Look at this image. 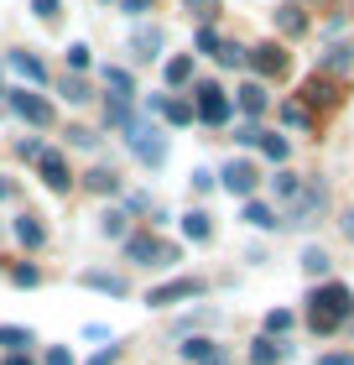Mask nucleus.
I'll list each match as a JSON object with an SVG mask.
<instances>
[{"label":"nucleus","instance_id":"nucleus-30","mask_svg":"<svg viewBox=\"0 0 354 365\" xmlns=\"http://www.w3.org/2000/svg\"><path fill=\"white\" fill-rule=\"evenodd\" d=\"M286 329H292V313H286V308H271V313H266V339L286 334Z\"/></svg>","mask_w":354,"mask_h":365},{"label":"nucleus","instance_id":"nucleus-27","mask_svg":"<svg viewBox=\"0 0 354 365\" xmlns=\"http://www.w3.org/2000/svg\"><path fill=\"white\" fill-rule=\"evenodd\" d=\"M271 188H276V198H281V204H292V198H297V188H302V178H297V173H276V178H271Z\"/></svg>","mask_w":354,"mask_h":365},{"label":"nucleus","instance_id":"nucleus-13","mask_svg":"<svg viewBox=\"0 0 354 365\" xmlns=\"http://www.w3.org/2000/svg\"><path fill=\"white\" fill-rule=\"evenodd\" d=\"M130 53L136 58H157L162 53V26H136L130 31Z\"/></svg>","mask_w":354,"mask_h":365},{"label":"nucleus","instance_id":"nucleus-2","mask_svg":"<svg viewBox=\"0 0 354 365\" xmlns=\"http://www.w3.org/2000/svg\"><path fill=\"white\" fill-rule=\"evenodd\" d=\"M120 136L130 141V152H136L141 162H151V168H162V162H167V136H162L151 120H130Z\"/></svg>","mask_w":354,"mask_h":365},{"label":"nucleus","instance_id":"nucleus-44","mask_svg":"<svg viewBox=\"0 0 354 365\" xmlns=\"http://www.w3.org/2000/svg\"><path fill=\"white\" fill-rule=\"evenodd\" d=\"M31 11H37L42 21H53V16H58V0H31Z\"/></svg>","mask_w":354,"mask_h":365},{"label":"nucleus","instance_id":"nucleus-15","mask_svg":"<svg viewBox=\"0 0 354 365\" xmlns=\"http://www.w3.org/2000/svg\"><path fill=\"white\" fill-rule=\"evenodd\" d=\"M6 63H11V68L26 78V84H47V68H42V58H31V53H11Z\"/></svg>","mask_w":354,"mask_h":365},{"label":"nucleus","instance_id":"nucleus-11","mask_svg":"<svg viewBox=\"0 0 354 365\" xmlns=\"http://www.w3.org/2000/svg\"><path fill=\"white\" fill-rule=\"evenodd\" d=\"M141 110H146V115H167L172 125H193V105H188V99H167V94H151Z\"/></svg>","mask_w":354,"mask_h":365},{"label":"nucleus","instance_id":"nucleus-8","mask_svg":"<svg viewBox=\"0 0 354 365\" xmlns=\"http://www.w3.org/2000/svg\"><path fill=\"white\" fill-rule=\"evenodd\" d=\"M177 355L188 365H229V350L214 339H188V344H177Z\"/></svg>","mask_w":354,"mask_h":365},{"label":"nucleus","instance_id":"nucleus-28","mask_svg":"<svg viewBox=\"0 0 354 365\" xmlns=\"http://www.w3.org/2000/svg\"><path fill=\"white\" fill-rule=\"evenodd\" d=\"M0 344H6L11 355H21L26 344H31V334H26V329H16V324H6V329H0Z\"/></svg>","mask_w":354,"mask_h":365},{"label":"nucleus","instance_id":"nucleus-33","mask_svg":"<svg viewBox=\"0 0 354 365\" xmlns=\"http://www.w3.org/2000/svg\"><path fill=\"white\" fill-rule=\"evenodd\" d=\"M99 230H105L110 240H125V214H120V209H110L105 220H99Z\"/></svg>","mask_w":354,"mask_h":365},{"label":"nucleus","instance_id":"nucleus-24","mask_svg":"<svg viewBox=\"0 0 354 365\" xmlns=\"http://www.w3.org/2000/svg\"><path fill=\"white\" fill-rule=\"evenodd\" d=\"M302 99H308V105H333V84H323V78H308V84H302Z\"/></svg>","mask_w":354,"mask_h":365},{"label":"nucleus","instance_id":"nucleus-21","mask_svg":"<svg viewBox=\"0 0 354 365\" xmlns=\"http://www.w3.org/2000/svg\"><path fill=\"white\" fill-rule=\"evenodd\" d=\"M286 355V344H276V339H256V350H250V365H276Z\"/></svg>","mask_w":354,"mask_h":365},{"label":"nucleus","instance_id":"nucleus-29","mask_svg":"<svg viewBox=\"0 0 354 365\" xmlns=\"http://www.w3.org/2000/svg\"><path fill=\"white\" fill-rule=\"evenodd\" d=\"M302 272H308V277H323V272H328V251L308 245V251H302Z\"/></svg>","mask_w":354,"mask_h":365},{"label":"nucleus","instance_id":"nucleus-17","mask_svg":"<svg viewBox=\"0 0 354 365\" xmlns=\"http://www.w3.org/2000/svg\"><path fill=\"white\" fill-rule=\"evenodd\" d=\"M130 120H136V110H130V99H105V125H115V130H125Z\"/></svg>","mask_w":354,"mask_h":365},{"label":"nucleus","instance_id":"nucleus-19","mask_svg":"<svg viewBox=\"0 0 354 365\" xmlns=\"http://www.w3.org/2000/svg\"><path fill=\"white\" fill-rule=\"evenodd\" d=\"M16 240H21V245H31V251H37V245L47 240V230H42L37 220H31V214H21V220H16Z\"/></svg>","mask_w":354,"mask_h":365},{"label":"nucleus","instance_id":"nucleus-36","mask_svg":"<svg viewBox=\"0 0 354 365\" xmlns=\"http://www.w3.org/2000/svg\"><path fill=\"white\" fill-rule=\"evenodd\" d=\"M16 157H21V162H37V157H42V141H37V136L16 141Z\"/></svg>","mask_w":354,"mask_h":365},{"label":"nucleus","instance_id":"nucleus-25","mask_svg":"<svg viewBox=\"0 0 354 365\" xmlns=\"http://www.w3.org/2000/svg\"><path fill=\"white\" fill-rule=\"evenodd\" d=\"M83 182H89V188H94V193H110V198H115V193H120V178H115L110 168H94V173H89V178H83Z\"/></svg>","mask_w":354,"mask_h":365},{"label":"nucleus","instance_id":"nucleus-31","mask_svg":"<svg viewBox=\"0 0 354 365\" xmlns=\"http://www.w3.org/2000/svg\"><path fill=\"white\" fill-rule=\"evenodd\" d=\"M193 78V58H172L167 63V84H188Z\"/></svg>","mask_w":354,"mask_h":365},{"label":"nucleus","instance_id":"nucleus-46","mask_svg":"<svg viewBox=\"0 0 354 365\" xmlns=\"http://www.w3.org/2000/svg\"><path fill=\"white\" fill-rule=\"evenodd\" d=\"M120 11H125V16H146L151 0H120Z\"/></svg>","mask_w":354,"mask_h":365},{"label":"nucleus","instance_id":"nucleus-18","mask_svg":"<svg viewBox=\"0 0 354 365\" xmlns=\"http://www.w3.org/2000/svg\"><path fill=\"white\" fill-rule=\"evenodd\" d=\"M182 235H188V240H209V235H214V225H209V214H204V209H193V214H182Z\"/></svg>","mask_w":354,"mask_h":365},{"label":"nucleus","instance_id":"nucleus-52","mask_svg":"<svg viewBox=\"0 0 354 365\" xmlns=\"http://www.w3.org/2000/svg\"><path fill=\"white\" fill-rule=\"evenodd\" d=\"M0 94H6V89H0Z\"/></svg>","mask_w":354,"mask_h":365},{"label":"nucleus","instance_id":"nucleus-38","mask_svg":"<svg viewBox=\"0 0 354 365\" xmlns=\"http://www.w3.org/2000/svg\"><path fill=\"white\" fill-rule=\"evenodd\" d=\"M63 94H68L73 105H83V99H89V84H83V78H63Z\"/></svg>","mask_w":354,"mask_h":365},{"label":"nucleus","instance_id":"nucleus-35","mask_svg":"<svg viewBox=\"0 0 354 365\" xmlns=\"http://www.w3.org/2000/svg\"><path fill=\"white\" fill-rule=\"evenodd\" d=\"M261 152L271 162H286V136H261Z\"/></svg>","mask_w":354,"mask_h":365},{"label":"nucleus","instance_id":"nucleus-45","mask_svg":"<svg viewBox=\"0 0 354 365\" xmlns=\"http://www.w3.org/2000/svg\"><path fill=\"white\" fill-rule=\"evenodd\" d=\"M234 141H240V146H256L261 130H256V125H240V130H234Z\"/></svg>","mask_w":354,"mask_h":365},{"label":"nucleus","instance_id":"nucleus-23","mask_svg":"<svg viewBox=\"0 0 354 365\" xmlns=\"http://www.w3.org/2000/svg\"><path fill=\"white\" fill-rule=\"evenodd\" d=\"M234 94H240V110H245V115H261V110H266V89H261V84H240Z\"/></svg>","mask_w":354,"mask_h":365},{"label":"nucleus","instance_id":"nucleus-39","mask_svg":"<svg viewBox=\"0 0 354 365\" xmlns=\"http://www.w3.org/2000/svg\"><path fill=\"white\" fill-rule=\"evenodd\" d=\"M198 53H219V31L214 26H198Z\"/></svg>","mask_w":354,"mask_h":365},{"label":"nucleus","instance_id":"nucleus-22","mask_svg":"<svg viewBox=\"0 0 354 365\" xmlns=\"http://www.w3.org/2000/svg\"><path fill=\"white\" fill-rule=\"evenodd\" d=\"M105 89H110L115 99H130V94H136V84H130L125 68H105Z\"/></svg>","mask_w":354,"mask_h":365},{"label":"nucleus","instance_id":"nucleus-43","mask_svg":"<svg viewBox=\"0 0 354 365\" xmlns=\"http://www.w3.org/2000/svg\"><path fill=\"white\" fill-rule=\"evenodd\" d=\"M47 365H73V350H63V344H53V350H47Z\"/></svg>","mask_w":354,"mask_h":365},{"label":"nucleus","instance_id":"nucleus-34","mask_svg":"<svg viewBox=\"0 0 354 365\" xmlns=\"http://www.w3.org/2000/svg\"><path fill=\"white\" fill-rule=\"evenodd\" d=\"M182 6H188V11H193L198 21H204V26L214 21V16H219V0H182Z\"/></svg>","mask_w":354,"mask_h":365},{"label":"nucleus","instance_id":"nucleus-9","mask_svg":"<svg viewBox=\"0 0 354 365\" xmlns=\"http://www.w3.org/2000/svg\"><path fill=\"white\" fill-rule=\"evenodd\" d=\"M245 63H250L261 78H276V73L286 68V53H281L276 42H261V47H250V53H245Z\"/></svg>","mask_w":354,"mask_h":365},{"label":"nucleus","instance_id":"nucleus-3","mask_svg":"<svg viewBox=\"0 0 354 365\" xmlns=\"http://www.w3.org/2000/svg\"><path fill=\"white\" fill-rule=\"evenodd\" d=\"M323 204H328L323 182H308V178H302L297 198H292V204H286V225H313L318 214H323Z\"/></svg>","mask_w":354,"mask_h":365},{"label":"nucleus","instance_id":"nucleus-47","mask_svg":"<svg viewBox=\"0 0 354 365\" xmlns=\"http://www.w3.org/2000/svg\"><path fill=\"white\" fill-rule=\"evenodd\" d=\"M115 355H120V350H115V344H110V350H99V355H94L89 365H115Z\"/></svg>","mask_w":354,"mask_h":365},{"label":"nucleus","instance_id":"nucleus-7","mask_svg":"<svg viewBox=\"0 0 354 365\" xmlns=\"http://www.w3.org/2000/svg\"><path fill=\"white\" fill-rule=\"evenodd\" d=\"M11 110L21 115L26 125H53V105H47L42 94H26V89H16V94H11Z\"/></svg>","mask_w":354,"mask_h":365},{"label":"nucleus","instance_id":"nucleus-48","mask_svg":"<svg viewBox=\"0 0 354 365\" xmlns=\"http://www.w3.org/2000/svg\"><path fill=\"white\" fill-rule=\"evenodd\" d=\"M318 365H354V355H323Z\"/></svg>","mask_w":354,"mask_h":365},{"label":"nucleus","instance_id":"nucleus-40","mask_svg":"<svg viewBox=\"0 0 354 365\" xmlns=\"http://www.w3.org/2000/svg\"><path fill=\"white\" fill-rule=\"evenodd\" d=\"M281 120L302 130V125H308V110H302V105H281Z\"/></svg>","mask_w":354,"mask_h":365},{"label":"nucleus","instance_id":"nucleus-1","mask_svg":"<svg viewBox=\"0 0 354 365\" xmlns=\"http://www.w3.org/2000/svg\"><path fill=\"white\" fill-rule=\"evenodd\" d=\"M349 313H354V292L344 287V282H328V287H318L308 297V324L318 329V334H333Z\"/></svg>","mask_w":354,"mask_h":365},{"label":"nucleus","instance_id":"nucleus-12","mask_svg":"<svg viewBox=\"0 0 354 365\" xmlns=\"http://www.w3.org/2000/svg\"><path fill=\"white\" fill-rule=\"evenodd\" d=\"M37 173H42V182H47L53 193H68V182H73L68 162H63L58 152H42V157H37Z\"/></svg>","mask_w":354,"mask_h":365},{"label":"nucleus","instance_id":"nucleus-16","mask_svg":"<svg viewBox=\"0 0 354 365\" xmlns=\"http://www.w3.org/2000/svg\"><path fill=\"white\" fill-rule=\"evenodd\" d=\"M78 282H83V287H94V292H110V297H125V277H115V272H83Z\"/></svg>","mask_w":354,"mask_h":365},{"label":"nucleus","instance_id":"nucleus-42","mask_svg":"<svg viewBox=\"0 0 354 365\" xmlns=\"http://www.w3.org/2000/svg\"><path fill=\"white\" fill-rule=\"evenodd\" d=\"M68 68H89V47H83V42L68 47Z\"/></svg>","mask_w":354,"mask_h":365},{"label":"nucleus","instance_id":"nucleus-41","mask_svg":"<svg viewBox=\"0 0 354 365\" xmlns=\"http://www.w3.org/2000/svg\"><path fill=\"white\" fill-rule=\"evenodd\" d=\"M68 141H73V146H83V152H89V146H99V136H94V130H83V125H73V130H68Z\"/></svg>","mask_w":354,"mask_h":365},{"label":"nucleus","instance_id":"nucleus-4","mask_svg":"<svg viewBox=\"0 0 354 365\" xmlns=\"http://www.w3.org/2000/svg\"><path fill=\"white\" fill-rule=\"evenodd\" d=\"M193 99H198V120H209V125H224L229 115H234V105L224 99V89H219V84H198Z\"/></svg>","mask_w":354,"mask_h":365},{"label":"nucleus","instance_id":"nucleus-51","mask_svg":"<svg viewBox=\"0 0 354 365\" xmlns=\"http://www.w3.org/2000/svg\"><path fill=\"white\" fill-rule=\"evenodd\" d=\"M6 365H31V360H26V355H11V360H6Z\"/></svg>","mask_w":354,"mask_h":365},{"label":"nucleus","instance_id":"nucleus-37","mask_svg":"<svg viewBox=\"0 0 354 365\" xmlns=\"http://www.w3.org/2000/svg\"><path fill=\"white\" fill-rule=\"evenodd\" d=\"M11 282H16V287H37L42 272H37V267H16V272H11Z\"/></svg>","mask_w":354,"mask_h":365},{"label":"nucleus","instance_id":"nucleus-14","mask_svg":"<svg viewBox=\"0 0 354 365\" xmlns=\"http://www.w3.org/2000/svg\"><path fill=\"white\" fill-rule=\"evenodd\" d=\"M240 220H245V225H256V230H276V225H281V220H276V209H271V204H261V198H245Z\"/></svg>","mask_w":354,"mask_h":365},{"label":"nucleus","instance_id":"nucleus-32","mask_svg":"<svg viewBox=\"0 0 354 365\" xmlns=\"http://www.w3.org/2000/svg\"><path fill=\"white\" fill-rule=\"evenodd\" d=\"M224 68H245V47H234V42H219V53H214Z\"/></svg>","mask_w":354,"mask_h":365},{"label":"nucleus","instance_id":"nucleus-10","mask_svg":"<svg viewBox=\"0 0 354 365\" xmlns=\"http://www.w3.org/2000/svg\"><path fill=\"white\" fill-rule=\"evenodd\" d=\"M214 182H224V193H234V198H250L256 193V168H250V162H229Z\"/></svg>","mask_w":354,"mask_h":365},{"label":"nucleus","instance_id":"nucleus-6","mask_svg":"<svg viewBox=\"0 0 354 365\" xmlns=\"http://www.w3.org/2000/svg\"><path fill=\"white\" fill-rule=\"evenodd\" d=\"M204 292V282H193V277H172V282H162V287H151L146 292V303L151 308H167V303H182V297H198Z\"/></svg>","mask_w":354,"mask_h":365},{"label":"nucleus","instance_id":"nucleus-5","mask_svg":"<svg viewBox=\"0 0 354 365\" xmlns=\"http://www.w3.org/2000/svg\"><path fill=\"white\" fill-rule=\"evenodd\" d=\"M125 256L141 261V267H151V261H157V267H167L177 251H172V245H162L157 235H125Z\"/></svg>","mask_w":354,"mask_h":365},{"label":"nucleus","instance_id":"nucleus-20","mask_svg":"<svg viewBox=\"0 0 354 365\" xmlns=\"http://www.w3.org/2000/svg\"><path fill=\"white\" fill-rule=\"evenodd\" d=\"M276 26L286 31V37H302V31H308V16H302L297 6H281L276 11Z\"/></svg>","mask_w":354,"mask_h":365},{"label":"nucleus","instance_id":"nucleus-49","mask_svg":"<svg viewBox=\"0 0 354 365\" xmlns=\"http://www.w3.org/2000/svg\"><path fill=\"white\" fill-rule=\"evenodd\" d=\"M11 193H16V182H11L6 173H0V198H11Z\"/></svg>","mask_w":354,"mask_h":365},{"label":"nucleus","instance_id":"nucleus-26","mask_svg":"<svg viewBox=\"0 0 354 365\" xmlns=\"http://www.w3.org/2000/svg\"><path fill=\"white\" fill-rule=\"evenodd\" d=\"M323 68H328V73H344V68H354V47H349V42H339V47H333V53L323 58Z\"/></svg>","mask_w":354,"mask_h":365},{"label":"nucleus","instance_id":"nucleus-50","mask_svg":"<svg viewBox=\"0 0 354 365\" xmlns=\"http://www.w3.org/2000/svg\"><path fill=\"white\" fill-rule=\"evenodd\" d=\"M344 235H349V240H354V209H349V214H344Z\"/></svg>","mask_w":354,"mask_h":365}]
</instances>
